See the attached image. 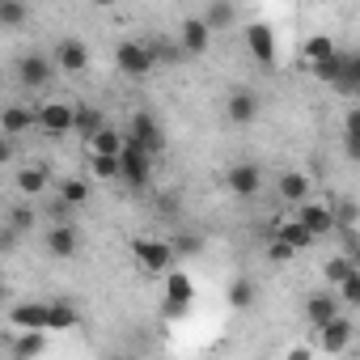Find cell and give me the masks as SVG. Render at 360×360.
Instances as JSON below:
<instances>
[{
	"label": "cell",
	"instance_id": "6da1fadb",
	"mask_svg": "<svg viewBox=\"0 0 360 360\" xmlns=\"http://www.w3.org/2000/svg\"><path fill=\"white\" fill-rule=\"evenodd\" d=\"M153 153L140 148L131 136H123V148H119V178L131 187V191H144L148 187V178H153Z\"/></svg>",
	"mask_w": 360,
	"mask_h": 360
},
{
	"label": "cell",
	"instance_id": "7a4b0ae2",
	"mask_svg": "<svg viewBox=\"0 0 360 360\" xmlns=\"http://www.w3.org/2000/svg\"><path fill=\"white\" fill-rule=\"evenodd\" d=\"M131 259H136L140 271H148V276H165V271L178 263L174 246H169V242H157V238H136V242H131Z\"/></svg>",
	"mask_w": 360,
	"mask_h": 360
},
{
	"label": "cell",
	"instance_id": "3957f363",
	"mask_svg": "<svg viewBox=\"0 0 360 360\" xmlns=\"http://www.w3.org/2000/svg\"><path fill=\"white\" fill-rule=\"evenodd\" d=\"M13 72H18V85L22 89H43L51 77H56V64L43 56V51H22L13 60Z\"/></svg>",
	"mask_w": 360,
	"mask_h": 360
},
{
	"label": "cell",
	"instance_id": "277c9868",
	"mask_svg": "<svg viewBox=\"0 0 360 360\" xmlns=\"http://www.w3.org/2000/svg\"><path fill=\"white\" fill-rule=\"evenodd\" d=\"M225 191H229L233 200H255V195L263 191V169H259L255 161L229 165V174H225Z\"/></svg>",
	"mask_w": 360,
	"mask_h": 360
},
{
	"label": "cell",
	"instance_id": "5b68a950",
	"mask_svg": "<svg viewBox=\"0 0 360 360\" xmlns=\"http://www.w3.org/2000/svg\"><path fill=\"white\" fill-rule=\"evenodd\" d=\"M140 148H148L153 157H161L165 153V127H161V119L153 115V110H136L131 115V131H127Z\"/></svg>",
	"mask_w": 360,
	"mask_h": 360
},
{
	"label": "cell",
	"instance_id": "8992f818",
	"mask_svg": "<svg viewBox=\"0 0 360 360\" xmlns=\"http://www.w3.org/2000/svg\"><path fill=\"white\" fill-rule=\"evenodd\" d=\"M191 301H195V284H191V276L187 271H165V314L169 318H183L187 309H191Z\"/></svg>",
	"mask_w": 360,
	"mask_h": 360
},
{
	"label": "cell",
	"instance_id": "52a82bcc",
	"mask_svg": "<svg viewBox=\"0 0 360 360\" xmlns=\"http://www.w3.org/2000/svg\"><path fill=\"white\" fill-rule=\"evenodd\" d=\"M115 64H119V72H123V77H136V81H140V77H148V72L157 68V64H153V56H148V43H131V39L115 47Z\"/></svg>",
	"mask_w": 360,
	"mask_h": 360
},
{
	"label": "cell",
	"instance_id": "ba28073f",
	"mask_svg": "<svg viewBox=\"0 0 360 360\" xmlns=\"http://www.w3.org/2000/svg\"><path fill=\"white\" fill-rule=\"evenodd\" d=\"M259 94L255 89H229V98H225V123H233V127H250L255 119H259Z\"/></svg>",
	"mask_w": 360,
	"mask_h": 360
},
{
	"label": "cell",
	"instance_id": "9c48e42d",
	"mask_svg": "<svg viewBox=\"0 0 360 360\" xmlns=\"http://www.w3.org/2000/svg\"><path fill=\"white\" fill-rule=\"evenodd\" d=\"M34 127H39L43 136H51V140L68 136V131H72V106H68V102H47V106H39V110H34Z\"/></svg>",
	"mask_w": 360,
	"mask_h": 360
},
{
	"label": "cell",
	"instance_id": "30bf717a",
	"mask_svg": "<svg viewBox=\"0 0 360 360\" xmlns=\"http://www.w3.org/2000/svg\"><path fill=\"white\" fill-rule=\"evenodd\" d=\"M352 326H356V322H352L347 314H335L330 322L314 326V330H318V347H322L326 356H339V352H343V347L352 343Z\"/></svg>",
	"mask_w": 360,
	"mask_h": 360
},
{
	"label": "cell",
	"instance_id": "8fae6325",
	"mask_svg": "<svg viewBox=\"0 0 360 360\" xmlns=\"http://www.w3.org/2000/svg\"><path fill=\"white\" fill-rule=\"evenodd\" d=\"M178 47L187 51V60L208 56V47H212V30L204 26V18H187L183 26H178Z\"/></svg>",
	"mask_w": 360,
	"mask_h": 360
},
{
	"label": "cell",
	"instance_id": "7c38bea8",
	"mask_svg": "<svg viewBox=\"0 0 360 360\" xmlns=\"http://www.w3.org/2000/svg\"><path fill=\"white\" fill-rule=\"evenodd\" d=\"M246 47H250V56H255L263 68H276V34H271L267 22H250V26H246Z\"/></svg>",
	"mask_w": 360,
	"mask_h": 360
},
{
	"label": "cell",
	"instance_id": "4fadbf2b",
	"mask_svg": "<svg viewBox=\"0 0 360 360\" xmlns=\"http://www.w3.org/2000/svg\"><path fill=\"white\" fill-rule=\"evenodd\" d=\"M51 56H56V68H60V72H68V77H77V72H85V68H89V47H85L81 39H60Z\"/></svg>",
	"mask_w": 360,
	"mask_h": 360
},
{
	"label": "cell",
	"instance_id": "5bb4252c",
	"mask_svg": "<svg viewBox=\"0 0 360 360\" xmlns=\"http://www.w3.org/2000/svg\"><path fill=\"white\" fill-rule=\"evenodd\" d=\"M47 250H51L56 259H72V255L81 250V233H77V225H72V221H56V225L47 229Z\"/></svg>",
	"mask_w": 360,
	"mask_h": 360
},
{
	"label": "cell",
	"instance_id": "9a60e30c",
	"mask_svg": "<svg viewBox=\"0 0 360 360\" xmlns=\"http://www.w3.org/2000/svg\"><path fill=\"white\" fill-rule=\"evenodd\" d=\"M297 221H301L314 238H326V233L335 229V208H330V204H309V200H301Z\"/></svg>",
	"mask_w": 360,
	"mask_h": 360
},
{
	"label": "cell",
	"instance_id": "2e32d148",
	"mask_svg": "<svg viewBox=\"0 0 360 360\" xmlns=\"http://www.w3.org/2000/svg\"><path fill=\"white\" fill-rule=\"evenodd\" d=\"M276 191H280V200L284 204H301V200H309V174H301V169H288V174H280V183H276Z\"/></svg>",
	"mask_w": 360,
	"mask_h": 360
},
{
	"label": "cell",
	"instance_id": "e0dca14e",
	"mask_svg": "<svg viewBox=\"0 0 360 360\" xmlns=\"http://www.w3.org/2000/svg\"><path fill=\"white\" fill-rule=\"evenodd\" d=\"M330 89H339L343 98H352V94L360 89V56H356V51H343V56H339V77H335Z\"/></svg>",
	"mask_w": 360,
	"mask_h": 360
},
{
	"label": "cell",
	"instance_id": "ac0fdd59",
	"mask_svg": "<svg viewBox=\"0 0 360 360\" xmlns=\"http://www.w3.org/2000/svg\"><path fill=\"white\" fill-rule=\"evenodd\" d=\"M30 127H34V110H30V106H18V102H13V106L0 110V131H5V136L18 140V136H26Z\"/></svg>",
	"mask_w": 360,
	"mask_h": 360
},
{
	"label": "cell",
	"instance_id": "d6986e66",
	"mask_svg": "<svg viewBox=\"0 0 360 360\" xmlns=\"http://www.w3.org/2000/svg\"><path fill=\"white\" fill-rule=\"evenodd\" d=\"M335 314H339V297H335V292H309V301H305L309 326H322V322H330Z\"/></svg>",
	"mask_w": 360,
	"mask_h": 360
},
{
	"label": "cell",
	"instance_id": "ffe728a7",
	"mask_svg": "<svg viewBox=\"0 0 360 360\" xmlns=\"http://www.w3.org/2000/svg\"><path fill=\"white\" fill-rule=\"evenodd\" d=\"M13 326H18V330H47V305H43V301H22V305H13Z\"/></svg>",
	"mask_w": 360,
	"mask_h": 360
},
{
	"label": "cell",
	"instance_id": "44dd1931",
	"mask_svg": "<svg viewBox=\"0 0 360 360\" xmlns=\"http://www.w3.org/2000/svg\"><path fill=\"white\" fill-rule=\"evenodd\" d=\"M148 56H153V64H157V68H161V64H165V68H174V64H183V60H187V51L178 47V39H165V34H157V39L148 43Z\"/></svg>",
	"mask_w": 360,
	"mask_h": 360
},
{
	"label": "cell",
	"instance_id": "7402d4cb",
	"mask_svg": "<svg viewBox=\"0 0 360 360\" xmlns=\"http://www.w3.org/2000/svg\"><path fill=\"white\" fill-rule=\"evenodd\" d=\"M13 183H18V191H22V195H43V191H47V183H51V174H47L43 165H22Z\"/></svg>",
	"mask_w": 360,
	"mask_h": 360
},
{
	"label": "cell",
	"instance_id": "603a6c76",
	"mask_svg": "<svg viewBox=\"0 0 360 360\" xmlns=\"http://www.w3.org/2000/svg\"><path fill=\"white\" fill-rule=\"evenodd\" d=\"M98 127H106V115H102L98 106H72V131H77L81 140H89Z\"/></svg>",
	"mask_w": 360,
	"mask_h": 360
},
{
	"label": "cell",
	"instance_id": "cb8c5ba5",
	"mask_svg": "<svg viewBox=\"0 0 360 360\" xmlns=\"http://www.w3.org/2000/svg\"><path fill=\"white\" fill-rule=\"evenodd\" d=\"M85 148H89V153H106V157H119V148H123V131L106 123V127H98V131L85 140Z\"/></svg>",
	"mask_w": 360,
	"mask_h": 360
},
{
	"label": "cell",
	"instance_id": "d4e9b609",
	"mask_svg": "<svg viewBox=\"0 0 360 360\" xmlns=\"http://www.w3.org/2000/svg\"><path fill=\"white\" fill-rule=\"evenodd\" d=\"M72 326H81L77 305H68V301H51V305H47V330H72Z\"/></svg>",
	"mask_w": 360,
	"mask_h": 360
},
{
	"label": "cell",
	"instance_id": "484cf974",
	"mask_svg": "<svg viewBox=\"0 0 360 360\" xmlns=\"http://www.w3.org/2000/svg\"><path fill=\"white\" fill-rule=\"evenodd\" d=\"M233 22H238V5H233V0H212L208 13H204V26L208 30H229Z\"/></svg>",
	"mask_w": 360,
	"mask_h": 360
},
{
	"label": "cell",
	"instance_id": "4316f807",
	"mask_svg": "<svg viewBox=\"0 0 360 360\" xmlns=\"http://www.w3.org/2000/svg\"><path fill=\"white\" fill-rule=\"evenodd\" d=\"M26 22H30L26 0H0V30H22Z\"/></svg>",
	"mask_w": 360,
	"mask_h": 360
},
{
	"label": "cell",
	"instance_id": "83f0119b",
	"mask_svg": "<svg viewBox=\"0 0 360 360\" xmlns=\"http://www.w3.org/2000/svg\"><path fill=\"white\" fill-rule=\"evenodd\" d=\"M276 238H280V242H288L292 250H309V246L318 242V238H314V233H309V229L297 221V217H292L288 225H276Z\"/></svg>",
	"mask_w": 360,
	"mask_h": 360
},
{
	"label": "cell",
	"instance_id": "f1b7e54d",
	"mask_svg": "<svg viewBox=\"0 0 360 360\" xmlns=\"http://www.w3.org/2000/svg\"><path fill=\"white\" fill-rule=\"evenodd\" d=\"M56 191H60V200H64L68 208H85V204H89V195H94L85 178H64V183H60Z\"/></svg>",
	"mask_w": 360,
	"mask_h": 360
},
{
	"label": "cell",
	"instance_id": "f546056e",
	"mask_svg": "<svg viewBox=\"0 0 360 360\" xmlns=\"http://www.w3.org/2000/svg\"><path fill=\"white\" fill-rule=\"evenodd\" d=\"M339 47H335V39H326V34H314V39H305V47H301V56H305V64H322L326 56H335Z\"/></svg>",
	"mask_w": 360,
	"mask_h": 360
},
{
	"label": "cell",
	"instance_id": "4dcf8cb0",
	"mask_svg": "<svg viewBox=\"0 0 360 360\" xmlns=\"http://www.w3.org/2000/svg\"><path fill=\"white\" fill-rule=\"evenodd\" d=\"M5 225H9V229H13V233L22 238V233H30V229L39 225V212H34L30 204H13V208H9V221H5Z\"/></svg>",
	"mask_w": 360,
	"mask_h": 360
},
{
	"label": "cell",
	"instance_id": "1f68e13d",
	"mask_svg": "<svg viewBox=\"0 0 360 360\" xmlns=\"http://www.w3.org/2000/svg\"><path fill=\"white\" fill-rule=\"evenodd\" d=\"M255 297H259V292H255V280H250V276H238V280L229 284V305H233V309H250Z\"/></svg>",
	"mask_w": 360,
	"mask_h": 360
},
{
	"label": "cell",
	"instance_id": "d6a6232c",
	"mask_svg": "<svg viewBox=\"0 0 360 360\" xmlns=\"http://www.w3.org/2000/svg\"><path fill=\"white\" fill-rule=\"evenodd\" d=\"M89 169H94V178H102V183H115V178H119V157L89 153Z\"/></svg>",
	"mask_w": 360,
	"mask_h": 360
},
{
	"label": "cell",
	"instance_id": "836d02e7",
	"mask_svg": "<svg viewBox=\"0 0 360 360\" xmlns=\"http://www.w3.org/2000/svg\"><path fill=\"white\" fill-rule=\"evenodd\" d=\"M335 288H339V301H347V305H360V271H356V267H352V271H347V276H343Z\"/></svg>",
	"mask_w": 360,
	"mask_h": 360
},
{
	"label": "cell",
	"instance_id": "e575fe53",
	"mask_svg": "<svg viewBox=\"0 0 360 360\" xmlns=\"http://www.w3.org/2000/svg\"><path fill=\"white\" fill-rule=\"evenodd\" d=\"M47 347V339H43V330H22V339L13 343V352L18 356H39Z\"/></svg>",
	"mask_w": 360,
	"mask_h": 360
},
{
	"label": "cell",
	"instance_id": "d590c367",
	"mask_svg": "<svg viewBox=\"0 0 360 360\" xmlns=\"http://www.w3.org/2000/svg\"><path fill=\"white\" fill-rule=\"evenodd\" d=\"M339 56H343V51H335V56H326L322 64H309V68H314V77H318L322 85H335V77H339Z\"/></svg>",
	"mask_w": 360,
	"mask_h": 360
},
{
	"label": "cell",
	"instance_id": "8d00e7d4",
	"mask_svg": "<svg viewBox=\"0 0 360 360\" xmlns=\"http://www.w3.org/2000/svg\"><path fill=\"white\" fill-rule=\"evenodd\" d=\"M347 271H352V259H343V255H339V259H326V263H322V276H326V284H339V280H343Z\"/></svg>",
	"mask_w": 360,
	"mask_h": 360
},
{
	"label": "cell",
	"instance_id": "74e56055",
	"mask_svg": "<svg viewBox=\"0 0 360 360\" xmlns=\"http://www.w3.org/2000/svg\"><path fill=\"white\" fill-rule=\"evenodd\" d=\"M292 255H297V250H292V246H288V242H280V238H276V242H271V246H267V259H271V263H276V267H280V263H288V259H292Z\"/></svg>",
	"mask_w": 360,
	"mask_h": 360
},
{
	"label": "cell",
	"instance_id": "f35d334b",
	"mask_svg": "<svg viewBox=\"0 0 360 360\" xmlns=\"http://www.w3.org/2000/svg\"><path fill=\"white\" fill-rule=\"evenodd\" d=\"M9 161H13V136L0 131V165H9Z\"/></svg>",
	"mask_w": 360,
	"mask_h": 360
},
{
	"label": "cell",
	"instance_id": "ab89813d",
	"mask_svg": "<svg viewBox=\"0 0 360 360\" xmlns=\"http://www.w3.org/2000/svg\"><path fill=\"white\" fill-rule=\"evenodd\" d=\"M89 5H98V9H115V5H123V0H89Z\"/></svg>",
	"mask_w": 360,
	"mask_h": 360
},
{
	"label": "cell",
	"instance_id": "60d3db41",
	"mask_svg": "<svg viewBox=\"0 0 360 360\" xmlns=\"http://www.w3.org/2000/svg\"><path fill=\"white\" fill-rule=\"evenodd\" d=\"M5 292H9V288H5V280H0V301H5Z\"/></svg>",
	"mask_w": 360,
	"mask_h": 360
}]
</instances>
